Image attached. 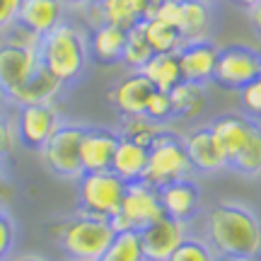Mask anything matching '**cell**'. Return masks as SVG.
Segmentation results:
<instances>
[{"instance_id":"15","label":"cell","mask_w":261,"mask_h":261,"mask_svg":"<svg viewBox=\"0 0 261 261\" xmlns=\"http://www.w3.org/2000/svg\"><path fill=\"white\" fill-rule=\"evenodd\" d=\"M218 54L220 46L211 41H191L177 51L179 65H181V77L189 83H198V85H208L213 83L215 75V65H218Z\"/></svg>"},{"instance_id":"9","label":"cell","mask_w":261,"mask_h":261,"mask_svg":"<svg viewBox=\"0 0 261 261\" xmlns=\"http://www.w3.org/2000/svg\"><path fill=\"white\" fill-rule=\"evenodd\" d=\"M63 123V116H61V109L58 104H24V107H17V114H15V126H17V138L19 145L27 150H39L44 148L56 128Z\"/></svg>"},{"instance_id":"48","label":"cell","mask_w":261,"mask_h":261,"mask_svg":"<svg viewBox=\"0 0 261 261\" xmlns=\"http://www.w3.org/2000/svg\"><path fill=\"white\" fill-rule=\"evenodd\" d=\"M155 3H160V0H155Z\"/></svg>"},{"instance_id":"1","label":"cell","mask_w":261,"mask_h":261,"mask_svg":"<svg viewBox=\"0 0 261 261\" xmlns=\"http://www.w3.org/2000/svg\"><path fill=\"white\" fill-rule=\"evenodd\" d=\"M203 237L223 259H261V215L240 201L208 208Z\"/></svg>"},{"instance_id":"13","label":"cell","mask_w":261,"mask_h":261,"mask_svg":"<svg viewBox=\"0 0 261 261\" xmlns=\"http://www.w3.org/2000/svg\"><path fill=\"white\" fill-rule=\"evenodd\" d=\"M152 92H155V87L150 85L145 75L140 70H128L109 87L107 97L114 109L121 114V119H126V116H140L145 112V104Z\"/></svg>"},{"instance_id":"43","label":"cell","mask_w":261,"mask_h":261,"mask_svg":"<svg viewBox=\"0 0 261 261\" xmlns=\"http://www.w3.org/2000/svg\"><path fill=\"white\" fill-rule=\"evenodd\" d=\"M3 215H10L8 213V198H5V196H0V218H3Z\"/></svg>"},{"instance_id":"47","label":"cell","mask_w":261,"mask_h":261,"mask_svg":"<svg viewBox=\"0 0 261 261\" xmlns=\"http://www.w3.org/2000/svg\"><path fill=\"white\" fill-rule=\"evenodd\" d=\"M208 3H215V0H208Z\"/></svg>"},{"instance_id":"36","label":"cell","mask_w":261,"mask_h":261,"mask_svg":"<svg viewBox=\"0 0 261 261\" xmlns=\"http://www.w3.org/2000/svg\"><path fill=\"white\" fill-rule=\"evenodd\" d=\"M17 242V225L10 215L0 218V261H8Z\"/></svg>"},{"instance_id":"8","label":"cell","mask_w":261,"mask_h":261,"mask_svg":"<svg viewBox=\"0 0 261 261\" xmlns=\"http://www.w3.org/2000/svg\"><path fill=\"white\" fill-rule=\"evenodd\" d=\"M261 75V51L244 44H230L223 46L218 54L213 83L223 90L240 92L244 85H249Z\"/></svg>"},{"instance_id":"40","label":"cell","mask_w":261,"mask_h":261,"mask_svg":"<svg viewBox=\"0 0 261 261\" xmlns=\"http://www.w3.org/2000/svg\"><path fill=\"white\" fill-rule=\"evenodd\" d=\"M63 3L68 5V10H77V12H83L85 8H90V5L99 3V0H63Z\"/></svg>"},{"instance_id":"20","label":"cell","mask_w":261,"mask_h":261,"mask_svg":"<svg viewBox=\"0 0 261 261\" xmlns=\"http://www.w3.org/2000/svg\"><path fill=\"white\" fill-rule=\"evenodd\" d=\"M90 32V58L99 65H116L121 63L123 46H126V34L128 29L102 22Z\"/></svg>"},{"instance_id":"19","label":"cell","mask_w":261,"mask_h":261,"mask_svg":"<svg viewBox=\"0 0 261 261\" xmlns=\"http://www.w3.org/2000/svg\"><path fill=\"white\" fill-rule=\"evenodd\" d=\"M179 34L184 44L191 41H211L215 32V3L208 0H181L179 15Z\"/></svg>"},{"instance_id":"6","label":"cell","mask_w":261,"mask_h":261,"mask_svg":"<svg viewBox=\"0 0 261 261\" xmlns=\"http://www.w3.org/2000/svg\"><path fill=\"white\" fill-rule=\"evenodd\" d=\"M123 194H126V181L116 177L112 169L83 172V177L77 179V211L112 220L121 208Z\"/></svg>"},{"instance_id":"32","label":"cell","mask_w":261,"mask_h":261,"mask_svg":"<svg viewBox=\"0 0 261 261\" xmlns=\"http://www.w3.org/2000/svg\"><path fill=\"white\" fill-rule=\"evenodd\" d=\"M143 114H145L148 119H152L155 123H162V126H167L169 121H174V109H172V97H169V92L155 90V92L150 94Z\"/></svg>"},{"instance_id":"21","label":"cell","mask_w":261,"mask_h":261,"mask_svg":"<svg viewBox=\"0 0 261 261\" xmlns=\"http://www.w3.org/2000/svg\"><path fill=\"white\" fill-rule=\"evenodd\" d=\"M63 90H65V85L41 65L37 73L19 87L17 92L10 94L8 102L15 104V107H24V104H54V102H58V97L63 94Z\"/></svg>"},{"instance_id":"42","label":"cell","mask_w":261,"mask_h":261,"mask_svg":"<svg viewBox=\"0 0 261 261\" xmlns=\"http://www.w3.org/2000/svg\"><path fill=\"white\" fill-rule=\"evenodd\" d=\"M10 261H46V259L37 256V254H24V256H17V259H10Z\"/></svg>"},{"instance_id":"4","label":"cell","mask_w":261,"mask_h":261,"mask_svg":"<svg viewBox=\"0 0 261 261\" xmlns=\"http://www.w3.org/2000/svg\"><path fill=\"white\" fill-rule=\"evenodd\" d=\"M191 172L194 169H191L181 136L172 128H165L148 148V167H145L143 181H148L155 189H162L172 181L191 177Z\"/></svg>"},{"instance_id":"17","label":"cell","mask_w":261,"mask_h":261,"mask_svg":"<svg viewBox=\"0 0 261 261\" xmlns=\"http://www.w3.org/2000/svg\"><path fill=\"white\" fill-rule=\"evenodd\" d=\"M160 201H162L165 215L181 220V223H191L196 215L201 213V189L191 177L162 187L160 189Z\"/></svg>"},{"instance_id":"27","label":"cell","mask_w":261,"mask_h":261,"mask_svg":"<svg viewBox=\"0 0 261 261\" xmlns=\"http://www.w3.org/2000/svg\"><path fill=\"white\" fill-rule=\"evenodd\" d=\"M230 169L240 172L244 177H261V121L254 119L249 140L242 148V152L230 162Z\"/></svg>"},{"instance_id":"34","label":"cell","mask_w":261,"mask_h":261,"mask_svg":"<svg viewBox=\"0 0 261 261\" xmlns=\"http://www.w3.org/2000/svg\"><path fill=\"white\" fill-rule=\"evenodd\" d=\"M240 102H242V112L247 116L261 121V75L240 90Z\"/></svg>"},{"instance_id":"29","label":"cell","mask_w":261,"mask_h":261,"mask_svg":"<svg viewBox=\"0 0 261 261\" xmlns=\"http://www.w3.org/2000/svg\"><path fill=\"white\" fill-rule=\"evenodd\" d=\"M165 128H167V126L155 123L152 119H148L145 114H140V116H126V119H121L119 136L126 138V140L138 143V145H143V148H150V145L155 143V138H158Z\"/></svg>"},{"instance_id":"39","label":"cell","mask_w":261,"mask_h":261,"mask_svg":"<svg viewBox=\"0 0 261 261\" xmlns=\"http://www.w3.org/2000/svg\"><path fill=\"white\" fill-rule=\"evenodd\" d=\"M0 196H5L8 201H10V196H12V184H10V177L3 165H0Z\"/></svg>"},{"instance_id":"41","label":"cell","mask_w":261,"mask_h":261,"mask_svg":"<svg viewBox=\"0 0 261 261\" xmlns=\"http://www.w3.org/2000/svg\"><path fill=\"white\" fill-rule=\"evenodd\" d=\"M232 5H237V8H244V10H249L252 5H256L259 0H230Z\"/></svg>"},{"instance_id":"44","label":"cell","mask_w":261,"mask_h":261,"mask_svg":"<svg viewBox=\"0 0 261 261\" xmlns=\"http://www.w3.org/2000/svg\"><path fill=\"white\" fill-rule=\"evenodd\" d=\"M5 104H10V102H8V97H5V92L0 90V112H5Z\"/></svg>"},{"instance_id":"37","label":"cell","mask_w":261,"mask_h":261,"mask_svg":"<svg viewBox=\"0 0 261 261\" xmlns=\"http://www.w3.org/2000/svg\"><path fill=\"white\" fill-rule=\"evenodd\" d=\"M19 0H0V34L17 22Z\"/></svg>"},{"instance_id":"7","label":"cell","mask_w":261,"mask_h":261,"mask_svg":"<svg viewBox=\"0 0 261 261\" xmlns=\"http://www.w3.org/2000/svg\"><path fill=\"white\" fill-rule=\"evenodd\" d=\"M160 218H165L162 201H160V189L150 187L148 181L140 179V181L126 184L121 208H119V213L114 215L109 223H112V227L116 232H123V230L140 232L143 227L152 225Z\"/></svg>"},{"instance_id":"14","label":"cell","mask_w":261,"mask_h":261,"mask_svg":"<svg viewBox=\"0 0 261 261\" xmlns=\"http://www.w3.org/2000/svg\"><path fill=\"white\" fill-rule=\"evenodd\" d=\"M119 130L107 126H87L80 143V162L83 172H107L112 169V160L119 145Z\"/></svg>"},{"instance_id":"5","label":"cell","mask_w":261,"mask_h":261,"mask_svg":"<svg viewBox=\"0 0 261 261\" xmlns=\"http://www.w3.org/2000/svg\"><path fill=\"white\" fill-rule=\"evenodd\" d=\"M85 123L63 121L56 128V133L44 143L39 150V158L44 167L58 179L77 181L83 177V162H80V143L85 136Z\"/></svg>"},{"instance_id":"11","label":"cell","mask_w":261,"mask_h":261,"mask_svg":"<svg viewBox=\"0 0 261 261\" xmlns=\"http://www.w3.org/2000/svg\"><path fill=\"white\" fill-rule=\"evenodd\" d=\"M41 68L37 48H22L0 41V90L5 97L15 94Z\"/></svg>"},{"instance_id":"16","label":"cell","mask_w":261,"mask_h":261,"mask_svg":"<svg viewBox=\"0 0 261 261\" xmlns=\"http://www.w3.org/2000/svg\"><path fill=\"white\" fill-rule=\"evenodd\" d=\"M65 19H68V5L63 0H19L17 24L27 27L37 37H46Z\"/></svg>"},{"instance_id":"10","label":"cell","mask_w":261,"mask_h":261,"mask_svg":"<svg viewBox=\"0 0 261 261\" xmlns=\"http://www.w3.org/2000/svg\"><path fill=\"white\" fill-rule=\"evenodd\" d=\"M184 148H187L191 169L198 174H218L220 169H227V158L223 148L218 145L211 126H194L187 133H181Z\"/></svg>"},{"instance_id":"30","label":"cell","mask_w":261,"mask_h":261,"mask_svg":"<svg viewBox=\"0 0 261 261\" xmlns=\"http://www.w3.org/2000/svg\"><path fill=\"white\" fill-rule=\"evenodd\" d=\"M150 58H152V48H150L148 39L143 34V27H140V24L130 27L128 34H126V46H123L121 63L126 65L128 70H140Z\"/></svg>"},{"instance_id":"33","label":"cell","mask_w":261,"mask_h":261,"mask_svg":"<svg viewBox=\"0 0 261 261\" xmlns=\"http://www.w3.org/2000/svg\"><path fill=\"white\" fill-rule=\"evenodd\" d=\"M17 145H19V138H17L15 116L0 112V162H3L5 158H10Z\"/></svg>"},{"instance_id":"26","label":"cell","mask_w":261,"mask_h":261,"mask_svg":"<svg viewBox=\"0 0 261 261\" xmlns=\"http://www.w3.org/2000/svg\"><path fill=\"white\" fill-rule=\"evenodd\" d=\"M140 27H143V34L148 39L152 54H177L179 48L184 46V39L179 34V29L158 17L143 19Z\"/></svg>"},{"instance_id":"24","label":"cell","mask_w":261,"mask_h":261,"mask_svg":"<svg viewBox=\"0 0 261 261\" xmlns=\"http://www.w3.org/2000/svg\"><path fill=\"white\" fill-rule=\"evenodd\" d=\"M145 167H148V148H143V145L126 138L119 140L114 160H112L114 174L121 177L126 184H130V181H140L143 179Z\"/></svg>"},{"instance_id":"35","label":"cell","mask_w":261,"mask_h":261,"mask_svg":"<svg viewBox=\"0 0 261 261\" xmlns=\"http://www.w3.org/2000/svg\"><path fill=\"white\" fill-rule=\"evenodd\" d=\"M0 41H5V44H12V46H22V48H37L39 51V41H41V37H37L34 32H29L27 27H22V24H12V27H8L3 34H0Z\"/></svg>"},{"instance_id":"46","label":"cell","mask_w":261,"mask_h":261,"mask_svg":"<svg viewBox=\"0 0 261 261\" xmlns=\"http://www.w3.org/2000/svg\"><path fill=\"white\" fill-rule=\"evenodd\" d=\"M68 261H77V259H68Z\"/></svg>"},{"instance_id":"18","label":"cell","mask_w":261,"mask_h":261,"mask_svg":"<svg viewBox=\"0 0 261 261\" xmlns=\"http://www.w3.org/2000/svg\"><path fill=\"white\" fill-rule=\"evenodd\" d=\"M208 126H211V130H213L218 145L223 148L225 158H227V167H230V162L242 152V148L247 145V140H249L254 119L252 116H247L244 112H230V114L215 116Z\"/></svg>"},{"instance_id":"25","label":"cell","mask_w":261,"mask_h":261,"mask_svg":"<svg viewBox=\"0 0 261 261\" xmlns=\"http://www.w3.org/2000/svg\"><path fill=\"white\" fill-rule=\"evenodd\" d=\"M140 73L148 77L155 90H162V92H169L184 80L177 54H152V58L140 68Z\"/></svg>"},{"instance_id":"23","label":"cell","mask_w":261,"mask_h":261,"mask_svg":"<svg viewBox=\"0 0 261 261\" xmlns=\"http://www.w3.org/2000/svg\"><path fill=\"white\" fill-rule=\"evenodd\" d=\"M169 97H172L174 119H179V121H196V119H201L205 114V109H208L205 85L181 80L177 87L169 90Z\"/></svg>"},{"instance_id":"31","label":"cell","mask_w":261,"mask_h":261,"mask_svg":"<svg viewBox=\"0 0 261 261\" xmlns=\"http://www.w3.org/2000/svg\"><path fill=\"white\" fill-rule=\"evenodd\" d=\"M167 261H223V256L215 252L213 244L208 242L205 237L189 232L187 240L179 244Z\"/></svg>"},{"instance_id":"2","label":"cell","mask_w":261,"mask_h":261,"mask_svg":"<svg viewBox=\"0 0 261 261\" xmlns=\"http://www.w3.org/2000/svg\"><path fill=\"white\" fill-rule=\"evenodd\" d=\"M39 61L65 87L83 80L90 65V32L77 19H65L39 41Z\"/></svg>"},{"instance_id":"22","label":"cell","mask_w":261,"mask_h":261,"mask_svg":"<svg viewBox=\"0 0 261 261\" xmlns=\"http://www.w3.org/2000/svg\"><path fill=\"white\" fill-rule=\"evenodd\" d=\"M97 5H99L104 22L130 29L140 24L143 19L152 17L158 3L155 0H99Z\"/></svg>"},{"instance_id":"38","label":"cell","mask_w":261,"mask_h":261,"mask_svg":"<svg viewBox=\"0 0 261 261\" xmlns=\"http://www.w3.org/2000/svg\"><path fill=\"white\" fill-rule=\"evenodd\" d=\"M247 17H249V24H252V29L261 37V0L256 3V5H252V8L247 10Z\"/></svg>"},{"instance_id":"3","label":"cell","mask_w":261,"mask_h":261,"mask_svg":"<svg viewBox=\"0 0 261 261\" xmlns=\"http://www.w3.org/2000/svg\"><path fill=\"white\" fill-rule=\"evenodd\" d=\"M48 230L54 232V240L65 256L77 261H99L116 234L107 218L90 215L85 211H75L63 220H56Z\"/></svg>"},{"instance_id":"45","label":"cell","mask_w":261,"mask_h":261,"mask_svg":"<svg viewBox=\"0 0 261 261\" xmlns=\"http://www.w3.org/2000/svg\"><path fill=\"white\" fill-rule=\"evenodd\" d=\"M223 261H259V259H223Z\"/></svg>"},{"instance_id":"12","label":"cell","mask_w":261,"mask_h":261,"mask_svg":"<svg viewBox=\"0 0 261 261\" xmlns=\"http://www.w3.org/2000/svg\"><path fill=\"white\" fill-rule=\"evenodd\" d=\"M140 244L148 261H167L179 244L187 240L189 223L174 220V218H160L152 225L140 230Z\"/></svg>"},{"instance_id":"28","label":"cell","mask_w":261,"mask_h":261,"mask_svg":"<svg viewBox=\"0 0 261 261\" xmlns=\"http://www.w3.org/2000/svg\"><path fill=\"white\" fill-rule=\"evenodd\" d=\"M99 261H148L145 252H143V244H140V234L136 230L116 232Z\"/></svg>"}]
</instances>
